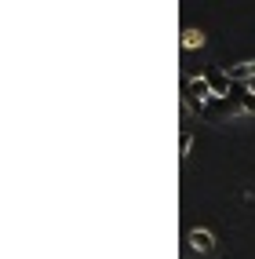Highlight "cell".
Masks as SVG:
<instances>
[{
    "mask_svg": "<svg viewBox=\"0 0 255 259\" xmlns=\"http://www.w3.org/2000/svg\"><path fill=\"white\" fill-rule=\"evenodd\" d=\"M186 241H190V248H197V252H212L215 248V234L204 230V227H193L190 234H186Z\"/></svg>",
    "mask_w": 255,
    "mask_h": 259,
    "instance_id": "obj_1",
    "label": "cell"
},
{
    "mask_svg": "<svg viewBox=\"0 0 255 259\" xmlns=\"http://www.w3.org/2000/svg\"><path fill=\"white\" fill-rule=\"evenodd\" d=\"M226 73H230L233 84H248V80H255V59L237 62V66H226Z\"/></svg>",
    "mask_w": 255,
    "mask_h": 259,
    "instance_id": "obj_2",
    "label": "cell"
},
{
    "mask_svg": "<svg viewBox=\"0 0 255 259\" xmlns=\"http://www.w3.org/2000/svg\"><path fill=\"white\" fill-rule=\"evenodd\" d=\"M233 110H244V113H255V95H251V88L248 84H233Z\"/></svg>",
    "mask_w": 255,
    "mask_h": 259,
    "instance_id": "obj_3",
    "label": "cell"
},
{
    "mask_svg": "<svg viewBox=\"0 0 255 259\" xmlns=\"http://www.w3.org/2000/svg\"><path fill=\"white\" fill-rule=\"evenodd\" d=\"M197 48H204V33L193 29V26H186L182 29V51H197Z\"/></svg>",
    "mask_w": 255,
    "mask_h": 259,
    "instance_id": "obj_4",
    "label": "cell"
},
{
    "mask_svg": "<svg viewBox=\"0 0 255 259\" xmlns=\"http://www.w3.org/2000/svg\"><path fill=\"white\" fill-rule=\"evenodd\" d=\"M190 146H193V132L182 128V139H179V157H182V161L190 157Z\"/></svg>",
    "mask_w": 255,
    "mask_h": 259,
    "instance_id": "obj_5",
    "label": "cell"
}]
</instances>
